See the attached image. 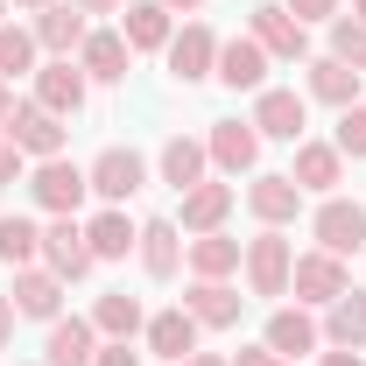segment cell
I'll return each instance as SVG.
<instances>
[{
    "mask_svg": "<svg viewBox=\"0 0 366 366\" xmlns=\"http://www.w3.org/2000/svg\"><path fill=\"white\" fill-rule=\"evenodd\" d=\"M247 268V296H289V268H296V247L282 239V226H261L239 254Z\"/></svg>",
    "mask_w": 366,
    "mask_h": 366,
    "instance_id": "cell-1",
    "label": "cell"
},
{
    "mask_svg": "<svg viewBox=\"0 0 366 366\" xmlns=\"http://www.w3.org/2000/svg\"><path fill=\"white\" fill-rule=\"evenodd\" d=\"M29 197L43 204L49 219H78V204L92 197V177L78 169V162L49 155V162H36V177H29Z\"/></svg>",
    "mask_w": 366,
    "mask_h": 366,
    "instance_id": "cell-2",
    "label": "cell"
},
{
    "mask_svg": "<svg viewBox=\"0 0 366 366\" xmlns=\"http://www.w3.org/2000/svg\"><path fill=\"white\" fill-rule=\"evenodd\" d=\"M247 36L268 49L274 64H303L310 56V29L289 14V7H274V0H261V7H247Z\"/></svg>",
    "mask_w": 366,
    "mask_h": 366,
    "instance_id": "cell-3",
    "label": "cell"
},
{
    "mask_svg": "<svg viewBox=\"0 0 366 366\" xmlns=\"http://www.w3.org/2000/svg\"><path fill=\"white\" fill-rule=\"evenodd\" d=\"M289 289H296V303H303V310H324V303H338L352 282H345V261H338V254L310 247V254H296V268H289Z\"/></svg>",
    "mask_w": 366,
    "mask_h": 366,
    "instance_id": "cell-4",
    "label": "cell"
},
{
    "mask_svg": "<svg viewBox=\"0 0 366 366\" xmlns=\"http://www.w3.org/2000/svg\"><path fill=\"white\" fill-rule=\"evenodd\" d=\"M0 134L14 141L21 155H36V162L64 155V120H56L49 106H36V99H14V113H7V127H0Z\"/></svg>",
    "mask_w": 366,
    "mask_h": 366,
    "instance_id": "cell-5",
    "label": "cell"
},
{
    "mask_svg": "<svg viewBox=\"0 0 366 366\" xmlns=\"http://www.w3.org/2000/svg\"><path fill=\"white\" fill-rule=\"evenodd\" d=\"M162 56H169V78H177V85H204V78L219 71V36H212L204 21H183Z\"/></svg>",
    "mask_w": 366,
    "mask_h": 366,
    "instance_id": "cell-6",
    "label": "cell"
},
{
    "mask_svg": "<svg viewBox=\"0 0 366 366\" xmlns=\"http://www.w3.org/2000/svg\"><path fill=\"white\" fill-rule=\"evenodd\" d=\"M303 127H310L303 92H282V85L254 92V134H261V141H303Z\"/></svg>",
    "mask_w": 366,
    "mask_h": 366,
    "instance_id": "cell-7",
    "label": "cell"
},
{
    "mask_svg": "<svg viewBox=\"0 0 366 366\" xmlns=\"http://www.w3.org/2000/svg\"><path fill=\"white\" fill-rule=\"evenodd\" d=\"M310 232H317V247L324 254H360L366 247V204H352V197H324L317 204V219H310Z\"/></svg>",
    "mask_w": 366,
    "mask_h": 366,
    "instance_id": "cell-8",
    "label": "cell"
},
{
    "mask_svg": "<svg viewBox=\"0 0 366 366\" xmlns=\"http://www.w3.org/2000/svg\"><path fill=\"white\" fill-rule=\"evenodd\" d=\"M43 268L56 282H85L92 274V247H85V226L78 219H49L43 226Z\"/></svg>",
    "mask_w": 366,
    "mask_h": 366,
    "instance_id": "cell-9",
    "label": "cell"
},
{
    "mask_svg": "<svg viewBox=\"0 0 366 366\" xmlns=\"http://www.w3.org/2000/svg\"><path fill=\"white\" fill-rule=\"evenodd\" d=\"M85 177H92V197H106V204H127L141 183H148V162H141L134 148H99V162H92Z\"/></svg>",
    "mask_w": 366,
    "mask_h": 366,
    "instance_id": "cell-10",
    "label": "cell"
},
{
    "mask_svg": "<svg viewBox=\"0 0 366 366\" xmlns=\"http://www.w3.org/2000/svg\"><path fill=\"white\" fill-rule=\"evenodd\" d=\"M204 155H212V169H226V177H247V169L261 162V134H254V120H212V134H204Z\"/></svg>",
    "mask_w": 366,
    "mask_h": 366,
    "instance_id": "cell-11",
    "label": "cell"
},
{
    "mask_svg": "<svg viewBox=\"0 0 366 366\" xmlns=\"http://www.w3.org/2000/svg\"><path fill=\"white\" fill-rule=\"evenodd\" d=\"M85 71L71 64V56H49V64H36V106H49L56 120H71L78 106H85Z\"/></svg>",
    "mask_w": 366,
    "mask_h": 366,
    "instance_id": "cell-12",
    "label": "cell"
},
{
    "mask_svg": "<svg viewBox=\"0 0 366 366\" xmlns=\"http://www.w3.org/2000/svg\"><path fill=\"white\" fill-rule=\"evenodd\" d=\"M296 190L303 197H338V183H345V155L331 148V141H296Z\"/></svg>",
    "mask_w": 366,
    "mask_h": 366,
    "instance_id": "cell-13",
    "label": "cell"
},
{
    "mask_svg": "<svg viewBox=\"0 0 366 366\" xmlns=\"http://www.w3.org/2000/svg\"><path fill=\"white\" fill-rule=\"evenodd\" d=\"M268 49L254 43V36H232V43H219V71H212V78H219V85L226 92H261L268 85Z\"/></svg>",
    "mask_w": 366,
    "mask_h": 366,
    "instance_id": "cell-14",
    "label": "cell"
},
{
    "mask_svg": "<svg viewBox=\"0 0 366 366\" xmlns=\"http://www.w3.org/2000/svg\"><path fill=\"white\" fill-rule=\"evenodd\" d=\"M127 64H134V49L120 29H92L85 49H78V71H85L92 85H127Z\"/></svg>",
    "mask_w": 366,
    "mask_h": 366,
    "instance_id": "cell-15",
    "label": "cell"
},
{
    "mask_svg": "<svg viewBox=\"0 0 366 366\" xmlns=\"http://www.w3.org/2000/svg\"><path fill=\"white\" fill-rule=\"evenodd\" d=\"M239 303H247V296H239L232 282H197V274H190V289H183V310L197 317V331H232V324H239Z\"/></svg>",
    "mask_w": 366,
    "mask_h": 366,
    "instance_id": "cell-16",
    "label": "cell"
},
{
    "mask_svg": "<svg viewBox=\"0 0 366 366\" xmlns=\"http://www.w3.org/2000/svg\"><path fill=\"white\" fill-rule=\"evenodd\" d=\"M29 36H36V49H49V56H71V49H85V14H78V7H71V0H49V7H36V29H29Z\"/></svg>",
    "mask_w": 366,
    "mask_h": 366,
    "instance_id": "cell-17",
    "label": "cell"
},
{
    "mask_svg": "<svg viewBox=\"0 0 366 366\" xmlns=\"http://www.w3.org/2000/svg\"><path fill=\"white\" fill-rule=\"evenodd\" d=\"M247 212H254L261 226H289V219L303 212V190H296V177H282V169L254 177V183H247Z\"/></svg>",
    "mask_w": 366,
    "mask_h": 366,
    "instance_id": "cell-18",
    "label": "cell"
},
{
    "mask_svg": "<svg viewBox=\"0 0 366 366\" xmlns=\"http://www.w3.org/2000/svg\"><path fill=\"white\" fill-rule=\"evenodd\" d=\"M261 345H268V352H282V360H303V352H317V345H324V331H317V317L296 303V310H274V317H268Z\"/></svg>",
    "mask_w": 366,
    "mask_h": 366,
    "instance_id": "cell-19",
    "label": "cell"
},
{
    "mask_svg": "<svg viewBox=\"0 0 366 366\" xmlns=\"http://www.w3.org/2000/svg\"><path fill=\"white\" fill-rule=\"evenodd\" d=\"M14 317L56 324L64 317V282H56L49 268H14Z\"/></svg>",
    "mask_w": 366,
    "mask_h": 366,
    "instance_id": "cell-20",
    "label": "cell"
},
{
    "mask_svg": "<svg viewBox=\"0 0 366 366\" xmlns=\"http://www.w3.org/2000/svg\"><path fill=\"white\" fill-rule=\"evenodd\" d=\"M134 254H141V268H148V282H169L177 261H183V226L177 219H148L141 239H134Z\"/></svg>",
    "mask_w": 366,
    "mask_h": 366,
    "instance_id": "cell-21",
    "label": "cell"
},
{
    "mask_svg": "<svg viewBox=\"0 0 366 366\" xmlns=\"http://www.w3.org/2000/svg\"><path fill=\"white\" fill-rule=\"evenodd\" d=\"M155 169H162V183L183 197L190 183H204L212 155H204V141H197V134H169V141H162V155H155Z\"/></svg>",
    "mask_w": 366,
    "mask_h": 366,
    "instance_id": "cell-22",
    "label": "cell"
},
{
    "mask_svg": "<svg viewBox=\"0 0 366 366\" xmlns=\"http://www.w3.org/2000/svg\"><path fill=\"white\" fill-rule=\"evenodd\" d=\"M92 360H99V331H92V317H56V324H49L43 366H92Z\"/></svg>",
    "mask_w": 366,
    "mask_h": 366,
    "instance_id": "cell-23",
    "label": "cell"
},
{
    "mask_svg": "<svg viewBox=\"0 0 366 366\" xmlns=\"http://www.w3.org/2000/svg\"><path fill=\"white\" fill-rule=\"evenodd\" d=\"M226 212H232V183H190V190H183V219L177 226L183 232H219L226 226Z\"/></svg>",
    "mask_w": 366,
    "mask_h": 366,
    "instance_id": "cell-24",
    "label": "cell"
},
{
    "mask_svg": "<svg viewBox=\"0 0 366 366\" xmlns=\"http://www.w3.org/2000/svg\"><path fill=\"white\" fill-rule=\"evenodd\" d=\"M239 239H226V232H197L190 247H183V261H190V274L197 282H226V274H239Z\"/></svg>",
    "mask_w": 366,
    "mask_h": 366,
    "instance_id": "cell-25",
    "label": "cell"
},
{
    "mask_svg": "<svg viewBox=\"0 0 366 366\" xmlns=\"http://www.w3.org/2000/svg\"><path fill=\"white\" fill-rule=\"evenodd\" d=\"M134 239H141V226L120 212V204H106L99 219L85 226V247H92V261H127L134 254Z\"/></svg>",
    "mask_w": 366,
    "mask_h": 366,
    "instance_id": "cell-26",
    "label": "cell"
},
{
    "mask_svg": "<svg viewBox=\"0 0 366 366\" xmlns=\"http://www.w3.org/2000/svg\"><path fill=\"white\" fill-rule=\"evenodd\" d=\"M324 345H345V352H360L366 345V289H345L338 303H324Z\"/></svg>",
    "mask_w": 366,
    "mask_h": 366,
    "instance_id": "cell-27",
    "label": "cell"
},
{
    "mask_svg": "<svg viewBox=\"0 0 366 366\" xmlns=\"http://www.w3.org/2000/svg\"><path fill=\"white\" fill-rule=\"evenodd\" d=\"M148 352L183 366L197 352V317H190V310H155V317H148Z\"/></svg>",
    "mask_w": 366,
    "mask_h": 366,
    "instance_id": "cell-28",
    "label": "cell"
},
{
    "mask_svg": "<svg viewBox=\"0 0 366 366\" xmlns=\"http://www.w3.org/2000/svg\"><path fill=\"white\" fill-rule=\"evenodd\" d=\"M120 36H127V49H169V7L162 0H127V14H120Z\"/></svg>",
    "mask_w": 366,
    "mask_h": 366,
    "instance_id": "cell-29",
    "label": "cell"
},
{
    "mask_svg": "<svg viewBox=\"0 0 366 366\" xmlns=\"http://www.w3.org/2000/svg\"><path fill=\"white\" fill-rule=\"evenodd\" d=\"M92 331H99V338H134V331H148V317H141V303L127 289H106V296L92 303Z\"/></svg>",
    "mask_w": 366,
    "mask_h": 366,
    "instance_id": "cell-30",
    "label": "cell"
},
{
    "mask_svg": "<svg viewBox=\"0 0 366 366\" xmlns=\"http://www.w3.org/2000/svg\"><path fill=\"white\" fill-rule=\"evenodd\" d=\"M310 99H324V106H360V71L352 64H338V56H317L310 64Z\"/></svg>",
    "mask_w": 366,
    "mask_h": 366,
    "instance_id": "cell-31",
    "label": "cell"
},
{
    "mask_svg": "<svg viewBox=\"0 0 366 366\" xmlns=\"http://www.w3.org/2000/svg\"><path fill=\"white\" fill-rule=\"evenodd\" d=\"M36 254H43V232L29 226V219H0V268H36Z\"/></svg>",
    "mask_w": 366,
    "mask_h": 366,
    "instance_id": "cell-32",
    "label": "cell"
},
{
    "mask_svg": "<svg viewBox=\"0 0 366 366\" xmlns=\"http://www.w3.org/2000/svg\"><path fill=\"white\" fill-rule=\"evenodd\" d=\"M21 71L36 78V36H29V29H7V21H0V78H21Z\"/></svg>",
    "mask_w": 366,
    "mask_h": 366,
    "instance_id": "cell-33",
    "label": "cell"
},
{
    "mask_svg": "<svg viewBox=\"0 0 366 366\" xmlns=\"http://www.w3.org/2000/svg\"><path fill=\"white\" fill-rule=\"evenodd\" d=\"M331 56L352 64V71H366V21L360 14H338V21H331Z\"/></svg>",
    "mask_w": 366,
    "mask_h": 366,
    "instance_id": "cell-34",
    "label": "cell"
},
{
    "mask_svg": "<svg viewBox=\"0 0 366 366\" xmlns=\"http://www.w3.org/2000/svg\"><path fill=\"white\" fill-rule=\"evenodd\" d=\"M331 148H338V155H352V162H366V106H345V113H338Z\"/></svg>",
    "mask_w": 366,
    "mask_h": 366,
    "instance_id": "cell-35",
    "label": "cell"
},
{
    "mask_svg": "<svg viewBox=\"0 0 366 366\" xmlns=\"http://www.w3.org/2000/svg\"><path fill=\"white\" fill-rule=\"evenodd\" d=\"M289 14L310 29V21H338V0H289Z\"/></svg>",
    "mask_w": 366,
    "mask_h": 366,
    "instance_id": "cell-36",
    "label": "cell"
},
{
    "mask_svg": "<svg viewBox=\"0 0 366 366\" xmlns=\"http://www.w3.org/2000/svg\"><path fill=\"white\" fill-rule=\"evenodd\" d=\"M92 366H141V352L127 345V338H106V345H99V360H92Z\"/></svg>",
    "mask_w": 366,
    "mask_h": 366,
    "instance_id": "cell-37",
    "label": "cell"
},
{
    "mask_svg": "<svg viewBox=\"0 0 366 366\" xmlns=\"http://www.w3.org/2000/svg\"><path fill=\"white\" fill-rule=\"evenodd\" d=\"M7 183H21V148L0 134V190H7Z\"/></svg>",
    "mask_w": 366,
    "mask_h": 366,
    "instance_id": "cell-38",
    "label": "cell"
},
{
    "mask_svg": "<svg viewBox=\"0 0 366 366\" xmlns=\"http://www.w3.org/2000/svg\"><path fill=\"white\" fill-rule=\"evenodd\" d=\"M232 366H289V360H282V352H268V345H239V352H232Z\"/></svg>",
    "mask_w": 366,
    "mask_h": 366,
    "instance_id": "cell-39",
    "label": "cell"
},
{
    "mask_svg": "<svg viewBox=\"0 0 366 366\" xmlns=\"http://www.w3.org/2000/svg\"><path fill=\"white\" fill-rule=\"evenodd\" d=\"M7 338H14V296H0V352H7Z\"/></svg>",
    "mask_w": 366,
    "mask_h": 366,
    "instance_id": "cell-40",
    "label": "cell"
},
{
    "mask_svg": "<svg viewBox=\"0 0 366 366\" xmlns=\"http://www.w3.org/2000/svg\"><path fill=\"white\" fill-rule=\"evenodd\" d=\"M71 7H78V14H120L127 0H71Z\"/></svg>",
    "mask_w": 366,
    "mask_h": 366,
    "instance_id": "cell-41",
    "label": "cell"
},
{
    "mask_svg": "<svg viewBox=\"0 0 366 366\" xmlns=\"http://www.w3.org/2000/svg\"><path fill=\"white\" fill-rule=\"evenodd\" d=\"M317 366H366V360H360V352H345V345H331V352H324Z\"/></svg>",
    "mask_w": 366,
    "mask_h": 366,
    "instance_id": "cell-42",
    "label": "cell"
},
{
    "mask_svg": "<svg viewBox=\"0 0 366 366\" xmlns=\"http://www.w3.org/2000/svg\"><path fill=\"white\" fill-rule=\"evenodd\" d=\"M183 366H232V360H226V352H190Z\"/></svg>",
    "mask_w": 366,
    "mask_h": 366,
    "instance_id": "cell-43",
    "label": "cell"
},
{
    "mask_svg": "<svg viewBox=\"0 0 366 366\" xmlns=\"http://www.w3.org/2000/svg\"><path fill=\"white\" fill-rule=\"evenodd\" d=\"M7 113H14V85L0 78V127H7Z\"/></svg>",
    "mask_w": 366,
    "mask_h": 366,
    "instance_id": "cell-44",
    "label": "cell"
},
{
    "mask_svg": "<svg viewBox=\"0 0 366 366\" xmlns=\"http://www.w3.org/2000/svg\"><path fill=\"white\" fill-rule=\"evenodd\" d=\"M162 7H169V14H177V7H183V14H197V7H204V0H162Z\"/></svg>",
    "mask_w": 366,
    "mask_h": 366,
    "instance_id": "cell-45",
    "label": "cell"
},
{
    "mask_svg": "<svg viewBox=\"0 0 366 366\" xmlns=\"http://www.w3.org/2000/svg\"><path fill=\"white\" fill-rule=\"evenodd\" d=\"M14 7H49V0H14Z\"/></svg>",
    "mask_w": 366,
    "mask_h": 366,
    "instance_id": "cell-46",
    "label": "cell"
},
{
    "mask_svg": "<svg viewBox=\"0 0 366 366\" xmlns=\"http://www.w3.org/2000/svg\"><path fill=\"white\" fill-rule=\"evenodd\" d=\"M352 14H360V21H366V0H352Z\"/></svg>",
    "mask_w": 366,
    "mask_h": 366,
    "instance_id": "cell-47",
    "label": "cell"
},
{
    "mask_svg": "<svg viewBox=\"0 0 366 366\" xmlns=\"http://www.w3.org/2000/svg\"><path fill=\"white\" fill-rule=\"evenodd\" d=\"M0 14H7V0H0Z\"/></svg>",
    "mask_w": 366,
    "mask_h": 366,
    "instance_id": "cell-48",
    "label": "cell"
}]
</instances>
